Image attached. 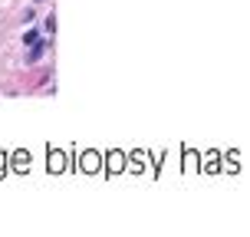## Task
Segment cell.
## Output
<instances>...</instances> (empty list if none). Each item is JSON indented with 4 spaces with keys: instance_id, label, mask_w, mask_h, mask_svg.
I'll return each mask as SVG.
<instances>
[{
    "instance_id": "cell-1",
    "label": "cell",
    "mask_w": 250,
    "mask_h": 237,
    "mask_svg": "<svg viewBox=\"0 0 250 237\" xmlns=\"http://www.w3.org/2000/svg\"><path fill=\"white\" fill-rule=\"evenodd\" d=\"M83 168H86V172H99V155H92V151L83 155Z\"/></svg>"
},
{
    "instance_id": "cell-2",
    "label": "cell",
    "mask_w": 250,
    "mask_h": 237,
    "mask_svg": "<svg viewBox=\"0 0 250 237\" xmlns=\"http://www.w3.org/2000/svg\"><path fill=\"white\" fill-rule=\"evenodd\" d=\"M40 56H43V43H37V46H30V53H26V60H30V63H37Z\"/></svg>"
},
{
    "instance_id": "cell-3",
    "label": "cell",
    "mask_w": 250,
    "mask_h": 237,
    "mask_svg": "<svg viewBox=\"0 0 250 237\" xmlns=\"http://www.w3.org/2000/svg\"><path fill=\"white\" fill-rule=\"evenodd\" d=\"M26 43H30V46H37V43H43V37H40V30H30V33H26Z\"/></svg>"
},
{
    "instance_id": "cell-4",
    "label": "cell",
    "mask_w": 250,
    "mask_h": 237,
    "mask_svg": "<svg viewBox=\"0 0 250 237\" xmlns=\"http://www.w3.org/2000/svg\"><path fill=\"white\" fill-rule=\"evenodd\" d=\"M109 168L119 172V168H122V155H109Z\"/></svg>"
},
{
    "instance_id": "cell-5",
    "label": "cell",
    "mask_w": 250,
    "mask_h": 237,
    "mask_svg": "<svg viewBox=\"0 0 250 237\" xmlns=\"http://www.w3.org/2000/svg\"><path fill=\"white\" fill-rule=\"evenodd\" d=\"M60 165H62V158H60V155H53V158H50V168H53V172H60Z\"/></svg>"
},
{
    "instance_id": "cell-6",
    "label": "cell",
    "mask_w": 250,
    "mask_h": 237,
    "mask_svg": "<svg viewBox=\"0 0 250 237\" xmlns=\"http://www.w3.org/2000/svg\"><path fill=\"white\" fill-rule=\"evenodd\" d=\"M0 168H3V155H0Z\"/></svg>"
}]
</instances>
